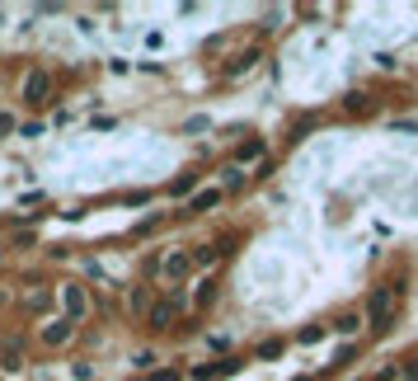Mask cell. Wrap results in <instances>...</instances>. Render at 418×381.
Masks as SVG:
<instances>
[{
    "label": "cell",
    "mask_w": 418,
    "mask_h": 381,
    "mask_svg": "<svg viewBox=\"0 0 418 381\" xmlns=\"http://www.w3.org/2000/svg\"><path fill=\"white\" fill-rule=\"evenodd\" d=\"M399 297H404V287L395 282V287H381V292H371L366 301V325L376 329V334H386L395 325V316H399Z\"/></svg>",
    "instance_id": "obj_1"
},
{
    "label": "cell",
    "mask_w": 418,
    "mask_h": 381,
    "mask_svg": "<svg viewBox=\"0 0 418 381\" xmlns=\"http://www.w3.org/2000/svg\"><path fill=\"white\" fill-rule=\"evenodd\" d=\"M156 273L160 278H165V282H174V287H179L183 278H188V273H193V254H188V249H165V254H160V264H156Z\"/></svg>",
    "instance_id": "obj_2"
},
{
    "label": "cell",
    "mask_w": 418,
    "mask_h": 381,
    "mask_svg": "<svg viewBox=\"0 0 418 381\" xmlns=\"http://www.w3.org/2000/svg\"><path fill=\"white\" fill-rule=\"evenodd\" d=\"M179 287H169V297H160L151 311H146V329H169L174 320H179Z\"/></svg>",
    "instance_id": "obj_3"
},
{
    "label": "cell",
    "mask_w": 418,
    "mask_h": 381,
    "mask_svg": "<svg viewBox=\"0 0 418 381\" xmlns=\"http://www.w3.org/2000/svg\"><path fill=\"white\" fill-rule=\"evenodd\" d=\"M71 339H76V320H71V316H61V320H48V325H43V344H48V349H66Z\"/></svg>",
    "instance_id": "obj_4"
},
{
    "label": "cell",
    "mask_w": 418,
    "mask_h": 381,
    "mask_svg": "<svg viewBox=\"0 0 418 381\" xmlns=\"http://www.w3.org/2000/svg\"><path fill=\"white\" fill-rule=\"evenodd\" d=\"M48 94H52V76H48V71H28V76H24V104L38 109Z\"/></svg>",
    "instance_id": "obj_5"
},
{
    "label": "cell",
    "mask_w": 418,
    "mask_h": 381,
    "mask_svg": "<svg viewBox=\"0 0 418 381\" xmlns=\"http://www.w3.org/2000/svg\"><path fill=\"white\" fill-rule=\"evenodd\" d=\"M240 362L236 358H221V362H207V367H193V377L198 381H221V377H236Z\"/></svg>",
    "instance_id": "obj_6"
},
{
    "label": "cell",
    "mask_w": 418,
    "mask_h": 381,
    "mask_svg": "<svg viewBox=\"0 0 418 381\" xmlns=\"http://www.w3.org/2000/svg\"><path fill=\"white\" fill-rule=\"evenodd\" d=\"M193 254V269H216L221 264V254H226V245L221 240H211V245H198V249H188Z\"/></svg>",
    "instance_id": "obj_7"
},
{
    "label": "cell",
    "mask_w": 418,
    "mask_h": 381,
    "mask_svg": "<svg viewBox=\"0 0 418 381\" xmlns=\"http://www.w3.org/2000/svg\"><path fill=\"white\" fill-rule=\"evenodd\" d=\"M61 301H66L71 316H85V311H90V292H85L80 282H66V287H61Z\"/></svg>",
    "instance_id": "obj_8"
},
{
    "label": "cell",
    "mask_w": 418,
    "mask_h": 381,
    "mask_svg": "<svg viewBox=\"0 0 418 381\" xmlns=\"http://www.w3.org/2000/svg\"><path fill=\"white\" fill-rule=\"evenodd\" d=\"M19 367H24V344L19 339L0 344V372H19Z\"/></svg>",
    "instance_id": "obj_9"
},
{
    "label": "cell",
    "mask_w": 418,
    "mask_h": 381,
    "mask_svg": "<svg viewBox=\"0 0 418 381\" xmlns=\"http://www.w3.org/2000/svg\"><path fill=\"white\" fill-rule=\"evenodd\" d=\"M259 48H249V52H240L236 61H231V66H226V76H231V81H240V76H249V71H254V66H259Z\"/></svg>",
    "instance_id": "obj_10"
},
{
    "label": "cell",
    "mask_w": 418,
    "mask_h": 381,
    "mask_svg": "<svg viewBox=\"0 0 418 381\" xmlns=\"http://www.w3.org/2000/svg\"><path fill=\"white\" fill-rule=\"evenodd\" d=\"M216 301H221V282H216V278H202V287H198L193 306H198V311H211Z\"/></svg>",
    "instance_id": "obj_11"
},
{
    "label": "cell",
    "mask_w": 418,
    "mask_h": 381,
    "mask_svg": "<svg viewBox=\"0 0 418 381\" xmlns=\"http://www.w3.org/2000/svg\"><path fill=\"white\" fill-rule=\"evenodd\" d=\"M151 306H156L151 287H132V292H127V311H132V316H141V320H146V311H151Z\"/></svg>",
    "instance_id": "obj_12"
},
{
    "label": "cell",
    "mask_w": 418,
    "mask_h": 381,
    "mask_svg": "<svg viewBox=\"0 0 418 381\" xmlns=\"http://www.w3.org/2000/svg\"><path fill=\"white\" fill-rule=\"evenodd\" d=\"M244 179H249V174H244L240 165H226V169H221V193H240Z\"/></svg>",
    "instance_id": "obj_13"
},
{
    "label": "cell",
    "mask_w": 418,
    "mask_h": 381,
    "mask_svg": "<svg viewBox=\"0 0 418 381\" xmlns=\"http://www.w3.org/2000/svg\"><path fill=\"white\" fill-rule=\"evenodd\" d=\"M221 203V189H202V193H193V203H188V212H211Z\"/></svg>",
    "instance_id": "obj_14"
},
{
    "label": "cell",
    "mask_w": 418,
    "mask_h": 381,
    "mask_svg": "<svg viewBox=\"0 0 418 381\" xmlns=\"http://www.w3.org/2000/svg\"><path fill=\"white\" fill-rule=\"evenodd\" d=\"M334 329H339V334H357V329H362V316H357V311H348V316L334 320Z\"/></svg>",
    "instance_id": "obj_15"
},
{
    "label": "cell",
    "mask_w": 418,
    "mask_h": 381,
    "mask_svg": "<svg viewBox=\"0 0 418 381\" xmlns=\"http://www.w3.org/2000/svg\"><path fill=\"white\" fill-rule=\"evenodd\" d=\"M254 156H263V141H259V136L240 141V161H254Z\"/></svg>",
    "instance_id": "obj_16"
},
{
    "label": "cell",
    "mask_w": 418,
    "mask_h": 381,
    "mask_svg": "<svg viewBox=\"0 0 418 381\" xmlns=\"http://www.w3.org/2000/svg\"><path fill=\"white\" fill-rule=\"evenodd\" d=\"M24 306H28V311H48V306H52V297H48V292H28Z\"/></svg>",
    "instance_id": "obj_17"
},
{
    "label": "cell",
    "mask_w": 418,
    "mask_h": 381,
    "mask_svg": "<svg viewBox=\"0 0 418 381\" xmlns=\"http://www.w3.org/2000/svg\"><path fill=\"white\" fill-rule=\"evenodd\" d=\"M366 104H371V94H362V90L348 94V109H353V113H366Z\"/></svg>",
    "instance_id": "obj_18"
},
{
    "label": "cell",
    "mask_w": 418,
    "mask_h": 381,
    "mask_svg": "<svg viewBox=\"0 0 418 381\" xmlns=\"http://www.w3.org/2000/svg\"><path fill=\"white\" fill-rule=\"evenodd\" d=\"M296 339H301V344H320V339H324V329H320V325H306Z\"/></svg>",
    "instance_id": "obj_19"
},
{
    "label": "cell",
    "mask_w": 418,
    "mask_h": 381,
    "mask_svg": "<svg viewBox=\"0 0 418 381\" xmlns=\"http://www.w3.org/2000/svg\"><path fill=\"white\" fill-rule=\"evenodd\" d=\"M404 377H414V381H418V349L404 358Z\"/></svg>",
    "instance_id": "obj_20"
},
{
    "label": "cell",
    "mask_w": 418,
    "mask_h": 381,
    "mask_svg": "<svg viewBox=\"0 0 418 381\" xmlns=\"http://www.w3.org/2000/svg\"><path fill=\"white\" fill-rule=\"evenodd\" d=\"M5 132H14V118H10V113H0V136Z\"/></svg>",
    "instance_id": "obj_21"
},
{
    "label": "cell",
    "mask_w": 418,
    "mask_h": 381,
    "mask_svg": "<svg viewBox=\"0 0 418 381\" xmlns=\"http://www.w3.org/2000/svg\"><path fill=\"white\" fill-rule=\"evenodd\" d=\"M156 381H179V372H174V367H165V372H160Z\"/></svg>",
    "instance_id": "obj_22"
}]
</instances>
